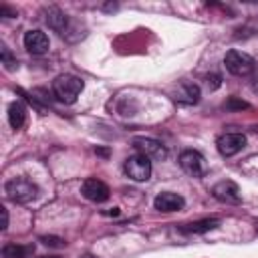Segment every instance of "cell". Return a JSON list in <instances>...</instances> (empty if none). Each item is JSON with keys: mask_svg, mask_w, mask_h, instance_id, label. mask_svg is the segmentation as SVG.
Returning a JSON list of instances; mask_svg holds the SVG:
<instances>
[{"mask_svg": "<svg viewBox=\"0 0 258 258\" xmlns=\"http://www.w3.org/2000/svg\"><path fill=\"white\" fill-rule=\"evenodd\" d=\"M81 194L89 200V202H95V204H101V202H107L109 200V187L107 183H103L101 179H95V177H89L83 181L81 185Z\"/></svg>", "mask_w": 258, "mask_h": 258, "instance_id": "obj_8", "label": "cell"}, {"mask_svg": "<svg viewBox=\"0 0 258 258\" xmlns=\"http://www.w3.org/2000/svg\"><path fill=\"white\" fill-rule=\"evenodd\" d=\"M216 147H218V151L224 157H232V155H236L238 151H242L246 147V135L244 133H238V131L224 133V135L218 137Z\"/></svg>", "mask_w": 258, "mask_h": 258, "instance_id": "obj_5", "label": "cell"}, {"mask_svg": "<svg viewBox=\"0 0 258 258\" xmlns=\"http://www.w3.org/2000/svg\"><path fill=\"white\" fill-rule=\"evenodd\" d=\"M250 85H252V91L258 93V67L254 69V73H252V77H250Z\"/></svg>", "mask_w": 258, "mask_h": 258, "instance_id": "obj_20", "label": "cell"}, {"mask_svg": "<svg viewBox=\"0 0 258 258\" xmlns=\"http://www.w3.org/2000/svg\"><path fill=\"white\" fill-rule=\"evenodd\" d=\"M133 147L141 155H145L149 159H165L167 157L165 145L161 141H157V139H151V137H135L133 139Z\"/></svg>", "mask_w": 258, "mask_h": 258, "instance_id": "obj_7", "label": "cell"}, {"mask_svg": "<svg viewBox=\"0 0 258 258\" xmlns=\"http://www.w3.org/2000/svg\"><path fill=\"white\" fill-rule=\"evenodd\" d=\"M24 121H26V109H24V105L18 103V101L10 103V107H8V123H10V127L12 129H20L24 125Z\"/></svg>", "mask_w": 258, "mask_h": 258, "instance_id": "obj_14", "label": "cell"}, {"mask_svg": "<svg viewBox=\"0 0 258 258\" xmlns=\"http://www.w3.org/2000/svg\"><path fill=\"white\" fill-rule=\"evenodd\" d=\"M4 191H6V198L12 200L14 204H26L38 196V185L28 177H12L6 181Z\"/></svg>", "mask_w": 258, "mask_h": 258, "instance_id": "obj_2", "label": "cell"}, {"mask_svg": "<svg viewBox=\"0 0 258 258\" xmlns=\"http://www.w3.org/2000/svg\"><path fill=\"white\" fill-rule=\"evenodd\" d=\"M38 258H58V256H38Z\"/></svg>", "mask_w": 258, "mask_h": 258, "instance_id": "obj_23", "label": "cell"}, {"mask_svg": "<svg viewBox=\"0 0 258 258\" xmlns=\"http://www.w3.org/2000/svg\"><path fill=\"white\" fill-rule=\"evenodd\" d=\"M44 14H46V24H48L52 30H56V32H60V34L67 30L69 18H67V14H64L62 10H58L56 6H50V8L44 10Z\"/></svg>", "mask_w": 258, "mask_h": 258, "instance_id": "obj_12", "label": "cell"}, {"mask_svg": "<svg viewBox=\"0 0 258 258\" xmlns=\"http://www.w3.org/2000/svg\"><path fill=\"white\" fill-rule=\"evenodd\" d=\"M153 206H155V210L167 214V212H177V210H181V208L185 206V200H183L179 194L163 191V194H159V196L153 200Z\"/></svg>", "mask_w": 258, "mask_h": 258, "instance_id": "obj_11", "label": "cell"}, {"mask_svg": "<svg viewBox=\"0 0 258 258\" xmlns=\"http://www.w3.org/2000/svg\"><path fill=\"white\" fill-rule=\"evenodd\" d=\"M0 16H2V18H10V16H16V12L2 4V6H0Z\"/></svg>", "mask_w": 258, "mask_h": 258, "instance_id": "obj_21", "label": "cell"}, {"mask_svg": "<svg viewBox=\"0 0 258 258\" xmlns=\"http://www.w3.org/2000/svg\"><path fill=\"white\" fill-rule=\"evenodd\" d=\"M220 226V220H216V218H206V220H198V222H191V224H185V226H181L179 230L181 232H185V234H204V232H210V230H214V228H218Z\"/></svg>", "mask_w": 258, "mask_h": 258, "instance_id": "obj_13", "label": "cell"}, {"mask_svg": "<svg viewBox=\"0 0 258 258\" xmlns=\"http://www.w3.org/2000/svg\"><path fill=\"white\" fill-rule=\"evenodd\" d=\"M83 87H85V83L77 75H69V73L58 75L54 79V83H52V91H54L56 99L62 101V103H67V105H71V103L77 101V97L81 95Z\"/></svg>", "mask_w": 258, "mask_h": 258, "instance_id": "obj_1", "label": "cell"}, {"mask_svg": "<svg viewBox=\"0 0 258 258\" xmlns=\"http://www.w3.org/2000/svg\"><path fill=\"white\" fill-rule=\"evenodd\" d=\"M224 64H226V69H228L232 75H236V77L252 75L254 69H256V60H254L250 54L242 52V50H228L226 56H224Z\"/></svg>", "mask_w": 258, "mask_h": 258, "instance_id": "obj_3", "label": "cell"}, {"mask_svg": "<svg viewBox=\"0 0 258 258\" xmlns=\"http://www.w3.org/2000/svg\"><path fill=\"white\" fill-rule=\"evenodd\" d=\"M32 246H20V244H6L2 248V258H28L32 254Z\"/></svg>", "mask_w": 258, "mask_h": 258, "instance_id": "obj_15", "label": "cell"}, {"mask_svg": "<svg viewBox=\"0 0 258 258\" xmlns=\"http://www.w3.org/2000/svg\"><path fill=\"white\" fill-rule=\"evenodd\" d=\"M0 214H2V226H0V228L6 230V226H8V210L2 206V208H0Z\"/></svg>", "mask_w": 258, "mask_h": 258, "instance_id": "obj_22", "label": "cell"}, {"mask_svg": "<svg viewBox=\"0 0 258 258\" xmlns=\"http://www.w3.org/2000/svg\"><path fill=\"white\" fill-rule=\"evenodd\" d=\"M123 169H125L127 177H131L133 181H147L151 175V159L141 153H135L125 159Z\"/></svg>", "mask_w": 258, "mask_h": 258, "instance_id": "obj_4", "label": "cell"}, {"mask_svg": "<svg viewBox=\"0 0 258 258\" xmlns=\"http://www.w3.org/2000/svg\"><path fill=\"white\" fill-rule=\"evenodd\" d=\"M212 194L218 202H224V204H240V189L234 181L226 179V181H220L212 187Z\"/></svg>", "mask_w": 258, "mask_h": 258, "instance_id": "obj_9", "label": "cell"}, {"mask_svg": "<svg viewBox=\"0 0 258 258\" xmlns=\"http://www.w3.org/2000/svg\"><path fill=\"white\" fill-rule=\"evenodd\" d=\"M48 46H50V40L42 30H28L24 34V48L30 54H44Z\"/></svg>", "mask_w": 258, "mask_h": 258, "instance_id": "obj_10", "label": "cell"}, {"mask_svg": "<svg viewBox=\"0 0 258 258\" xmlns=\"http://www.w3.org/2000/svg\"><path fill=\"white\" fill-rule=\"evenodd\" d=\"M183 97H185V101L187 103H198V99H200V89H198V85H191V83H185L183 85Z\"/></svg>", "mask_w": 258, "mask_h": 258, "instance_id": "obj_16", "label": "cell"}, {"mask_svg": "<svg viewBox=\"0 0 258 258\" xmlns=\"http://www.w3.org/2000/svg\"><path fill=\"white\" fill-rule=\"evenodd\" d=\"M0 56H2V64L8 69V71H12V69H16V58L10 54V50L2 44V48H0Z\"/></svg>", "mask_w": 258, "mask_h": 258, "instance_id": "obj_17", "label": "cell"}, {"mask_svg": "<svg viewBox=\"0 0 258 258\" xmlns=\"http://www.w3.org/2000/svg\"><path fill=\"white\" fill-rule=\"evenodd\" d=\"M40 242H42L44 246H50V248H62V246H64V240L58 238V236H42Z\"/></svg>", "mask_w": 258, "mask_h": 258, "instance_id": "obj_18", "label": "cell"}, {"mask_svg": "<svg viewBox=\"0 0 258 258\" xmlns=\"http://www.w3.org/2000/svg\"><path fill=\"white\" fill-rule=\"evenodd\" d=\"M179 165H181V169H183L185 173H189V175H194V177L206 175V159H204V155H202L200 151H196V149H185V151H181V155H179Z\"/></svg>", "mask_w": 258, "mask_h": 258, "instance_id": "obj_6", "label": "cell"}, {"mask_svg": "<svg viewBox=\"0 0 258 258\" xmlns=\"http://www.w3.org/2000/svg\"><path fill=\"white\" fill-rule=\"evenodd\" d=\"M226 107H228V109H230V107H238V109H246V107H248V103H244V101H236V99L232 97V99H230V101L226 103Z\"/></svg>", "mask_w": 258, "mask_h": 258, "instance_id": "obj_19", "label": "cell"}]
</instances>
